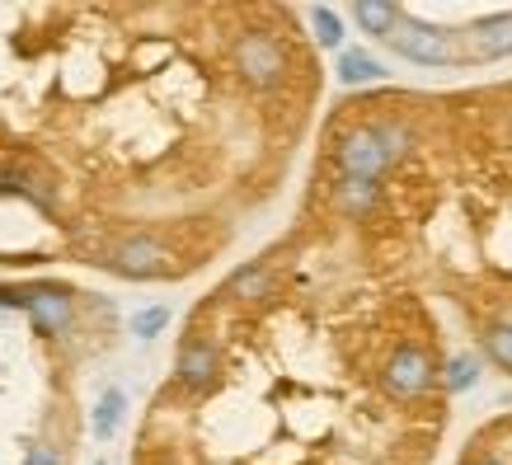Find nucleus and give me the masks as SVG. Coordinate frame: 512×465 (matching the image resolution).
Here are the masks:
<instances>
[{
    "label": "nucleus",
    "instance_id": "f257e3e1",
    "mask_svg": "<svg viewBox=\"0 0 512 465\" xmlns=\"http://www.w3.org/2000/svg\"><path fill=\"white\" fill-rule=\"evenodd\" d=\"M414 132L404 123H372V127H353L348 137L334 146V160H339V174L343 179H367L376 184L381 174L409 151Z\"/></svg>",
    "mask_w": 512,
    "mask_h": 465
},
{
    "label": "nucleus",
    "instance_id": "f03ea898",
    "mask_svg": "<svg viewBox=\"0 0 512 465\" xmlns=\"http://www.w3.org/2000/svg\"><path fill=\"white\" fill-rule=\"evenodd\" d=\"M231 57H235V76L245 80V85H254V90H273V85H282V76H287V52H282V43L264 29L240 33Z\"/></svg>",
    "mask_w": 512,
    "mask_h": 465
},
{
    "label": "nucleus",
    "instance_id": "7ed1b4c3",
    "mask_svg": "<svg viewBox=\"0 0 512 465\" xmlns=\"http://www.w3.org/2000/svg\"><path fill=\"white\" fill-rule=\"evenodd\" d=\"M386 43L400 52V57H409V62H419V66H451V62H461V52L451 47L447 33H437L428 29V24H419V19H409L400 10V19H395V29L386 33Z\"/></svg>",
    "mask_w": 512,
    "mask_h": 465
},
{
    "label": "nucleus",
    "instance_id": "20e7f679",
    "mask_svg": "<svg viewBox=\"0 0 512 465\" xmlns=\"http://www.w3.org/2000/svg\"><path fill=\"white\" fill-rule=\"evenodd\" d=\"M381 381H386V390H390V395H400V400L423 395V390L433 386V357L423 353V348H414V343H404V348H395V353H390Z\"/></svg>",
    "mask_w": 512,
    "mask_h": 465
},
{
    "label": "nucleus",
    "instance_id": "39448f33",
    "mask_svg": "<svg viewBox=\"0 0 512 465\" xmlns=\"http://www.w3.org/2000/svg\"><path fill=\"white\" fill-rule=\"evenodd\" d=\"M19 306L33 315V325L43 329V334H66L71 329V292L66 287H29V292H19Z\"/></svg>",
    "mask_w": 512,
    "mask_h": 465
},
{
    "label": "nucleus",
    "instance_id": "423d86ee",
    "mask_svg": "<svg viewBox=\"0 0 512 465\" xmlns=\"http://www.w3.org/2000/svg\"><path fill=\"white\" fill-rule=\"evenodd\" d=\"M113 268L127 273V278H156V273L170 268V249L151 240V235H132V240L113 249Z\"/></svg>",
    "mask_w": 512,
    "mask_h": 465
},
{
    "label": "nucleus",
    "instance_id": "0eeeda50",
    "mask_svg": "<svg viewBox=\"0 0 512 465\" xmlns=\"http://www.w3.org/2000/svg\"><path fill=\"white\" fill-rule=\"evenodd\" d=\"M512 52V15H494V19H480L466 29V52L470 62H498Z\"/></svg>",
    "mask_w": 512,
    "mask_h": 465
},
{
    "label": "nucleus",
    "instance_id": "6e6552de",
    "mask_svg": "<svg viewBox=\"0 0 512 465\" xmlns=\"http://www.w3.org/2000/svg\"><path fill=\"white\" fill-rule=\"evenodd\" d=\"M179 381H184L188 390H202V386H212L217 381V372H221V357H217V348L207 339H188L184 348H179Z\"/></svg>",
    "mask_w": 512,
    "mask_h": 465
},
{
    "label": "nucleus",
    "instance_id": "1a4fd4ad",
    "mask_svg": "<svg viewBox=\"0 0 512 465\" xmlns=\"http://www.w3.org/2000/svg\"><path fill=\"white\" fill-rule=\"evenodd\" d=\"M268 292H273V273H268L264 264H249V268H240V273L231 278L235 301H264Z\"/></svg>",
    "mask_w": 512,
    "mask_h": 465
},
{
    "label": "nucleus",
    "instance_id": "9d476101",
    "mask_svg": "<svg viewBox=\"0 0 512 465\" xmlns=\"http://www.w3.org/2000/svg\"><path fill=\"white\" fill-rule=\"evenodd\" d=\"M353 15H357V24H362L367 33H381V38H386V33L395 29V19H400V5H386V0H362Z\"/></svg>",
    "mask_w": 512,
    "mask_h": 465
},
{
    "label": "nucleus",
    "instance_id": "9b49d317",
    "mask_svg": "<svg viewBox=\"0 0 512 465\" xmlns=\"http://www.w3.org/2000/svg\"><path fill=\"white\" fill-rule=\"evenodd\" d=\"M339 80L343 85H367V80H381V62L372 52H343L339 57Z\"/></svg>",
    "mask_w": 512,
    "mask_h": 465
},
{
    "label": "nucleus",
    "instance_id": "f8f14e48",
    "mask_svg": "<svg viewBox=\"0 0 512 465\" xmlns=\"http://www.w3.org/2000/svg\"><path fill=\"white\" fill-rule=\"evenodd\" d=\"M339 212H348V217H362L367 207L376 202V184H367V179H339Z\"/></svg>",
    "mask_w": 512,
    "mask_h": 465
},
{
    "label": "nucleus",
    "instance_id": "ddd939ff",
    "mask_svg": "<svg viewBox=\"0 0 512 465\" xmlns=\"http://www.w3.org/2000/svg\"><path fill=\"white\" fill-rule=\"evenodd\" d=\"M118 419H123V390H104V400L94 409V437L109 442V437L118 433Z\"/></svg>",
    "mask_w": 512,
    "mask_h": 465
},
{
    "label": "nucleus",
    "instance_id": "4468645a",
    "mask_svg": "<svg viewBox=\"0 0 512 465\" xmlns=\"http://www.w3.org/2000/svg\"><path fill=\"white\" fill-rule=\"evenodd\" d=\"M311 29H315V38H320V47H339L343 43V24L329 5H315L311 10Z\"/></svg>",
    "mask_w": 512,
    "mask_h": 465
},
{
    "label": "nucleus",
    "instance_id": "2eb2a0df",
    "mask_svg": "<svg viewBox=\"0 0 512 465\" xmlns=\"http://www.w3.org/2000/svg\"><path fill=\"white\" fill-rule=\"evenodd\" d=\"M475 376H480V357H475V353L451 357V367H447V390H466V386H475Z\"/></svg>",
    "mask_w": 512,
    "mask_h": 465
},
{
    "label": "nucleus",
    "instance_id": "dca6fc26",
    "mask_svg": "<svg viewBox=\"0 0 512 465\" xmlns=\"http://www.w3.org/2000/svg\"><path fill=\"white\" fill-rule=\"evenodd\" d=\"M484 348H489V357H494L498 367H508L512 372V325H494L489 334H484Z\"/></svg>",
    "mask_w": 512,
    "mask_h": 465
},
{
    "label": "nucleus",
    "instance_id": "f3484780",
    "mask_svg": "<svg viewBox=\"0 0 512 465\" xmlns=\"http://www.w3.org/2000/svg\"><path fill=\"white\" fill-rule=\"evenodd\" d=\"M165 325H170V310H165V306H151V310H141L137 320H132V334H137V339H156Z\"/></svg>",
    "mask_w": 512,
    "mask_h": 465
},
{
    "label": "nucleus",
    "instance_id": "a211bd4d",
    "mask_svg": "<svg viewBox=\"0 0 512 465\" xmlns=\"http://www.w3.org/2000/svg\"><path fill=\"white\" fill-rule=\"evenodd\" d=\"M24 465H62V456H57V447H29V456H24Z\"/></svg>",
    "mask_w": 512,
    "mask_h": 465
},
{
    "label": "nucleus",
    "instance_id": "6ab92c4d",
    "mask_svg": "<svg viewBox=\"0 0 512 465\" xmlns=\"http://www.w3.org/2000/svg\"><path fill=\"white\" fill-rule=\"evenodd\" d=\"M475 465H508V461H498V456H480Z\"/></svg>",
    "mask_w": 512,
    "mask_h": 465
},
{
    "label": "nucleus",
    "instance_id": "aec40b11",
    "mask_svg": "<svg viewBox=\"0 0 512 465\" xmlns=\"http://www.w3.org/2000/svg\"><path fill=\"white\" fill-rule=\"evenodd\" d=\"M5 188H10V174H5V170H0V193H5Z\"/></svg>",
    "mask_w": 512,
    "mask_h": 465
}]
</instances>
